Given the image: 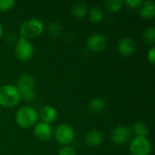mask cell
<instances>
[{
    "label": "cell",
    "mask_w": 155,
    "mask_h": 155,
    "mask_svg": "<svg viewBox=\"0 0 155 155\" xmlns=\"http://www.w3.org/2000/svg\"><path fill=\"white\" fill-rule=\"evenodd\" d=\"M125 3L130 7H139L141 4L143 3V1L142 0H127Z\"/></svg>",
    "instance_id": "obj_26"
},
{
    "label": "cell",
    "mask_w": 155,
    "mask_h": 155,
    "mask_svg": "<svg viewBox=\"0 0 155 155\" xmlns=\"http://www.w3.org/2000/svg\"><path fill=\"white\" fill-rule=\"evenodd\" d=\"M132 131L138 137H147V135H149V134H150L148 126L142 122H135L133 124Z\"/></svg>",
    "instance_id": "obj_17"
},
{
    "label": "cell",
    "mask_w": 155,
    "mask_h": 155,
    "mask_svg": "<svg viewBox=\"0 0 155 155\" xmlns=\"http://www.w3.org/2000/svg\"><path fill=\"white\" fill-rule=\"evenodd\" d=\"M60 29H61L60 25L58 24H56V23H52L48 26V32L53 36L57 35L59 34V32H60Z\"/></svg>",
    "instance_id": "obj_24"
},
{
    "label": "cell",
    "mask_w": 155,
    "mask_h": 155,
    "mask_svg": "<svg viewBox=\"0 0 155 155\" xmlns=\"http://www.w3.org/2000/svg\"><path fill=\"white\" fill-rule=\"evenodd\" d=\"M138 12H139V15L145 20H150L153 18L155 15L154 2L151 0L143 2L141 5L139 6Z\"/></svg>",
    "instance_id": "obj_13"
},
{
    "label": "cell",
    "mask_w": 155,
    "mask_h": 155,
    "mask_svg": "<svg viewBox=\"0 0 155 155\" xmlns=\"http://www.w3.org/2000/svg\"><path fill=\"white\" fill-rule=\"evenodd\" d=\"M88 13V6L85 3H77L73 6L72 14L76 18H83Z\"/></svg>",
    "instance_id": "obj_18"
},
{
    "label": "cell",
    "mask_w": 155,
    "mask_h": 155,
    "mask_svg": "<svg viewBox=\"0 0 155 155\" xmlns=\"http://www.w3.org/2000/svg\"><path fill=\"white\" fill-rule=\"evenodd\" d=\"M89 50L94 53H100L104 51L107 45V38L104 35L95 33L90 35L86 42Z\"/></svg>",
    "instance_id": "obj_8"
},
{
    "label": "cell",
    "mask_w": 155,
    "mask_h": 155,
    "mask_svg": "<svg viewBox=\"0 0 155 155\" xmlns=\"http://www.w3.org/2000/svg\"><path fill=\"white\" fill-rule=\"evenodd\" d=\"M54 136L60 144L68 145L74 139V131L71 125L67 124H61L54 129Z\"/></svg>",
    "instance_id": "obj_5"
},
{
    "label": "cell",
    "mask_w": 155,
    "mask_h": 155,
    "mask_svg": "<svg viewBox=\"0 0 155 155\" xmlns=\"http://www.w3.org/2000/svg\"><path fill=\"white\" fill-rule=\"evenodd\" d=\"M88 17L90 19V21L92 23H99L104 19V11L102 10L101 7L99 6H93L90 8V10H88Z\"/></svg>",
    "instance_id": "obj_16"
},
{
    "label": "cell",
    "mask_w": 155,
    "mask_h": 155,
    "mask_svg": "<svg viewBox=\"0 0 155 155\" xmlns=\"http://www.w3.org/2000/svg\"><path fill=\"white\" fill-rule=\"evenodd\" d=\"M35 92L34 90L32 91H29V92H25V93H23V94H20V97L21 99L26 101V102H32L35 99Z\"/></svg>",
    "instance_id": "obj_23"
},
{
    "label": "cell",
    "mask_w": 155,
    "mask_h": 155,
    "mask_svg": "<svg viewBox=\"0 0 155 155\" xmlns=\"http://www.w3.org/2000/svg\"><path fill=\"white\" fill-rule=\"evenodd\" d=\"M85 143L92 148L99 146L103 142V134L99 130H91L85 135Z\"/></svg>",
    "instance_id": "obj_14"
},
{
    "label": "cell",
    "mask_w": 155,
    "mask_h": 155,
    "mask_svg": "<svg viewBox=\"0 0 155 155\" xmlns=\"http://www.w3.org/2000/svg\"><path fill=\"white\" fill-rule=\"evenodd\" d=\"M104 5L110 12L115 13L123 8V6L124 5V1H123V0H106V1H104Z\"/></svg>",
    "instance_id": "obj_19"
},
{
    "label": "cell",
    "mask_w": 155,
    "mask_h": 155,
    "mask_svg": "<svg viewBox=\"0 0 155 155\" xmlns=\"http://www.w3.org/2000/svg\"><path fill=\"white\" fill-rule=\"evenodd\" d=\"M58 155H75V151L69 145H64L59 149Z\"/></svg>",
    "instance_id": "obj_22"
},
{
    "label": "cell",
    "mask_w": 155,
    "mask_h": 155,
    "mask_svg": "<svg viewBox=\"0 0 155 155\" xmlns=\"http://www.w3.org/2000/svg\"><path fill=\"white\" fill-rule=\"evenodd\" d=\"M15 2L14 0H0V11H8L14 7Z\"/></svg>",
    "instance_id": "obj_21"
},
{
    "label": "cell",
    "mask_w": 155,
    "mask_h": 155,
    "mask_svg": "<svg viewBox=\"0 0 155 155\" xmlns=\"http://www.w3.org/2000/svg\"><path fill=\"white\" fill-rule=\"evenodd\" d=\"M38 114L31 106L21 107L15 114V122L22 128H31L38 123Z\"/></svg>",
    "instance_id": "obj_2"
},
{
    "label": "cell",
    "mask_w": 155,
    "mask_h": 155,
    "mask_svg": "<svg viewBox=\"0 0 155 155\" xmlns=\"http://www.w3.org/2000/svg\"><path fill=\"white\" fill-rule=\"evenodd\" d=\"M106 106V103L105 100L100 97H95L94 99H92L88 104V109L90 112L94 113V114H97V113H101L104 110Z\"/></svg>",
    "instance_id": "obj_15"
},
{
    "label": "cell",
    "mask_w": 155,
    "mask_h": 155,
    "mask_svg": "<svg viewBox=\"0 0 155 155\" xmlns=\"http://www.w3.org/2000/svg\"><path fill=\"white\" fill-rule=\"evenodd\" d=\"M20 93L14 84H4L0 87V105L5 108L15 106L20 101Z\"/></svg>",
    "instance_id": "obj_1"
},
{
    "label": "cell",
    "mask_w": 155,
    "mask_h": 155,
    "mask_svg": "<svg viewBox=\"0 0 155 155\" xmlns=\"http://www.w3.org/2000/svg\"><path fill=\"white\" fill-rule=\"evenodd\" d=\"M132 131L125 126H117L111 134V140L117 145H124L131 141Z\"/></svg>",
    "instance_id": "obj_7"
},
{
    "label": "cell",
    "mask_w": 155,
    "mask_h": 155,
    "mask_svg": "<svg viewBox=\"0 0 155 155\" xmlns=\"http://www.w3.org/2000/svg\"><path fill=\"white\" fill-rule=\"evenodd\" d=\"M132 155H150L152 152V144L147 137H134L129 147Z\"/></svg>",
    "instance_id": "obj_6"
},
{
    "label": "cell",
    "mask_w": 155,
    "mask_h": 155,
    "mask_svg": "<svg viewBox=\"0 0 155 155\" xmlns=\"http://www.w3.org/2000/svg\"><path fill=\"white\" fill-rule=\"evenodd\" d=\"M143 39L147 45H153L155 43V27L150 26L143 33Z\"/></svg>",
    "instance_id": "obj_20"
},
{
    "label": "cell",
    "mask_w": 155,
    "mask_h": 155,
    "mask_svg": "<svg viewBox=\"0 0 155 155\" xmlns=\"http://www.w3.org/2000/svg\"><path fill=\"white\" fill-rule=\"evenodd\" d=\"M3 34H4V29H3V25L0 24V38H2L3 36Z\"/></svg>",
    "instance_id": "obj_27"
},
{
    "label": "cell",
    "mask_w": 155,
    "mask_h": 155,
    "mask_svg": "<svg viewBox=\"0 0 155 155\" xmlns=\"http://www.w3.org/2000/svg\"><path fill=\"white\" fill-rule=\"evenodd\" d=\"M117 49L120 54L125 56L132 55L136 51V44L130 37H123L117 44Z\"/></svg>",
    "instance_id": "obj_10"
},
{
    "label": "cell",
    "mask_w": 155,
    "mask_h": 155,
    "mask_svg": "<svg viewBox=\"0 0 155 155\" xmlns=\"http://www.w3.org/2000/svg\"><path fill=\"white\" fill-rule=\"evenodd\" d=\"M147 59L148 61L150 62V64H153L155 63V47L153 46L150 48V50L148 51V54H147Z\"/></svg>",
    "instance_id": "obj_25"
},
{
    "label": "cell",
    "mask_w": 155,
    "mask_h": 155,
    "mask_svg": "<svg viewBox=\"0 0 155 155\" xmlns=\"http://www.w3.org/2000/svg\"><path fill=\"white\" fill-rule=\"evenodd\" d=\"M44 28L45 26L41 20L36 18H32L24 22L20 25L19 31L23 37L28 39V38L39 36L43 33Z\"/></svg>",
    "instance_id": "obj_3"
},
{
    "label": "cell",
    "mask_w": 155,
    "mask_h": 155,
    "mask_svg": "<svg viewBox=\"0 0 155 155\" xmlns=\"http://www.w3.org/2000/svg\"><path fill=\"white\" fill-rule=\"evenodd\" d=\"M34 86H35V80L32 75L27 74H22L17 79L15 84V87L17 88L20 94L34 90Z\"/></svg>",
    "instance_id": "obj_11"
},
{
    "label": "cell",
    "mask_w": 155,
    "mask_h": 155,
    "mask_svg": "<svg viewBox=\"0 0 155 155\" xmlns=\"http://www.w3.org/2000/svg\"><path fill=\"white\" fill-rule=\"evenodd\" d=\"M34 53H35V48L34 45L31 44V42L28 39L20 36L15 47V54L16 58L20 61L25 62L33 57Z\"/></svg>",
    "instance_id": "obj_4"
},
{
    "label": "cell",
    "mask_w": 155,
    "mask_h": 155,
    "mask_svg": "<svg viewBox=\"0 0 155 155\" xmlns=\"http://www.w3.org/2000/svg\"><path fill=\"white\" fill-rule=\"evenodd\" d=\"M53 134H54V131L51 124L44 122H39L35 125L34 135L37 140L41 142L49 141L52 138Z\"/></svg>",
    "instance_id": "obj_9"
},
{
    "label": "cell",
    "mask_w": 155,
    "mask_h": 155,
    "mask_svg": "<svg viewBox=\"0 0 155 155\" xmlns=\"http://www.w3.org/2000/svg\"><path fill=\"white\" fill-rule=\"evenodd\" d=\"M38 116L42 119V122L50 124L54 123L56 120V118H57V111L52 105H45V106H43L40 109Z\"/></svg>",
    "instance_id": "obj_12"
}]
</instances>
